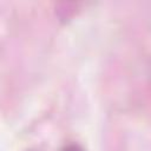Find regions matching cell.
Listing matches in <instances>:
<instances>
[{
  "instance_id": "obj_1",
  "label": "cell",
  "mask_w": 151,
  "mask_h": 151,
  "mask_svg": "<svg viewBox=\"0 0 151 151\" xmlns=\"http://www.w3.org/2000/svg\"><path fill=\"white\" fill-rule=\"evenodd\" d=\"M63 151H84L80 146L78 145H74V144H71V145H67L63 149Z\"/></svg>"
}]
</instances>
